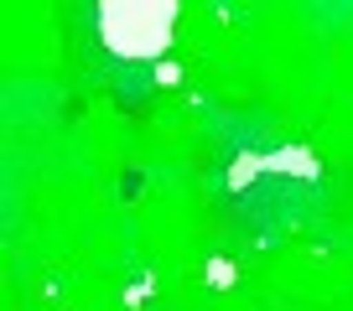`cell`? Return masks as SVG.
Masks as SVG:
<instances>
[{
  "mask_svg": "<svg viewBox=\"0 0 353 311\" xmlns=\"http://www.w3.org/2000/svg\"><path fill=\"white\" fill-rule=\"evenodd\" d=\"M94 26H99L104 47L120 57H135V63H151V57L166 52L176 32V6H145V0H125V6H99L94 11Z\"/></svg>",
  "mask_w": 353,
  "mask_h": 311,
  "instance_id": "1",
  "label": "cell"
}]
</instances>
